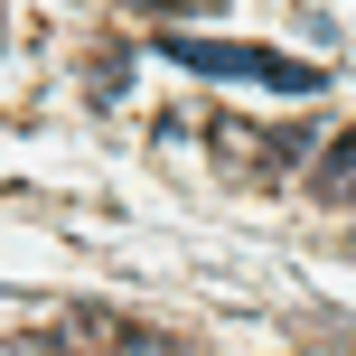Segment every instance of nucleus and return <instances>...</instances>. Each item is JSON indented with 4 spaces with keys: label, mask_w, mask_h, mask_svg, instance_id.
<instances>
[{
    "label": "nucleus",
    "mask_w": 356,
    "mask_h": 356,
    "mask_svg": "<svg viewBox=\"0 0 356 356\" xmlns=\"http://www.w3.org/2000/svg\"><path fill=\"white\" fill-rule=\"evenodd\" d=\"M113 356H207V347H188V338H150V328H131Z\"/></svg>",
    "instance_id": "obj_3"
},
{
    "label": "nucleus",
    "mask_w": 356,
    "mask_h": 356,
    "mask_svg": "<svg viewBox=\"0 0 356 356\" xmlns=\"http://www.w3.org/2000/svg\"><path fill=\"white\" fill-rule=\"evenodd\" d=\"M0 38H10V19H0Z\"/></svg>",
    "instance_id": "obj_5"
},
{
    "label": "nucleus",
    "mask_w": 356,
    "mask_h": 356,
    "mask_svg": "<svg viewBox=\"0 0 356 356\" xmlns=\"http://www.w3.org/2000/svg\"><path fill=\"white\" fill-rule=\"evenodd\" d=\"M122 10H150V19H207L216 0H122Z\"/></svg>",
    "instance_id": "obj_4"
},
{
    "label": "nucleus",
    "mask_w": 356,
    "mask_h": 356,
    "mask_svg": "<svg viewBox=\"0 0 356 356\" xmlns=\"http://www.w3.org/2000/svg\"><path fill=\"white\" fill-rule=\"evenodd\" d=\"M160 56H178L197 75H244V85H272V94H319V66H300L282 47H253V38H169Z\"/></svg>",
    "instance_id": "obj_1"
},
{
    "label": "nucleus",
    "mask_w": 356,
    "mask_h": 356,
    "mask_svg": "<svg viewBox=\"0 0 356 356\" xmlns=\"http://www.w3.org/2000/svg\"><path fill=\"white\" fill-rule=\"evenodd\" d=\"M309 197H319V207H356V131H338V141L319 150V169H309Z\"/></svg>",
    "instance_id": "obj_2"
}]
</instances>
